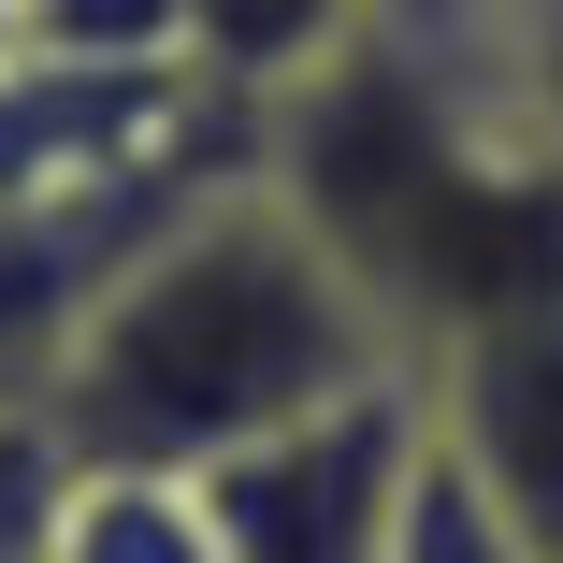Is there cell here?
I'll use <instances>...</instances> for the list:
<instances>
[{
    "mask_svg": "<svg viewBox=\"0 0 563 563\" xmlns=\"http://www.w3.org/2000/svg\"><path fill=\"white\" fill-rule=\"evenodd\" d=\"M376 376H405V347L246 159L101 275L73 362L44 390V433L73 448V477H217L261 433L347 405Z\"/></svg>",
    "mask_w": 563,
    "mask_h": 563,
    "instance_id": "6da1fadb",
    "label": "cell"
},
{
    "mask_svg": "<svg viewBox=\"0 0 563 563\" xmlns=\"http://www.w3.org/2000/svg\"><path fill=\"white\" fill-rule=\"evenodd\" d=\"M261 174L347 261L405 376L520 303H563V174L506 131V101L448 44L390 15L347 73H318L289 117H261Z\"/></svg>",
    "mask_w": 563,
    "mask_h": 563,
    "instance_id": "7a4b0ae2",
    "label": "cell"
},
{
    "mask_svg": "<svg viewBox=\"0 0 563 563\" xmlns=\"http://www.w3.org/2000/svg\"><path fill=\"white\" fill-rule=\"evenodd\" d=\"M419 376H376L347 405H318L289 433H261L246 463L188 477L217 520V563H390V520L419 492Z\"/></svg>",
    "mask_w": 563,
    "mask_h": 563,
    "instance_id": "3957f363",
    "label": "cell"
},
{
    "mask_svg": "<svg viewBox=\"0 0 563 563\" xmlns=\"http://www.w3.org/2000/svg\"><path fill=\"white\" fill-rule=\"evenodd\" d=\"M419 419H433V463L534 563H563V303H520V318L463 332V347H433Z\"/></svg>",
    "mask_w": 563,
    "mask_h": 563,
    "instance_id": "277c9868",
    "label": "cell"
},
{
    "mask_svg": "<svg viewBox=\"0 0 563 563\" xmlns=\"http://www.w3.org/2000/svg\"><path fill=\"white\" fill-rule=\"evenodd\" d=\"M145 232H159V217H0V405L44 419V390L73 362L101 275H117Z\"/></svg>",
    "mask_w": 563,
    "mask_h": 563,
    "instance_id": "5b68a950",
    "label": "cell"
},
{
    "mask_svg": "<svg viewBox=\"0 0 563 563\" xmlns=\"http://www.w3.org/2000/svg\"><path fill=\"white\" fill-rule=\"evenodd\" d=\"M376 44V0H174V58L232 117H289L318 73H347Z\"/></svg>",
    "mask_w": 563,
    "mask_h": 563,
    "instance_id": "8992f818",
    "label": "cell"
},
{
    "mask_svg": "<svg viewBox=\"0 0 563 563\" xmlns=\"http://www.w3.org/2000/svg\"><path fill=\"white\" fill-rule=\"evenodd\" d=\"M448 58H463V73L506 101V131L563 174V0H492L477 30H448Z\"/></svg>",
    "mask_w": 563,
    "mask_h": 563,
    "instance_id": "52a82bcc",
    "label": "cell"
},
{
    "mask_svg": "<svg viewBox=\"0 0 563 563\" xmlns=\"http://www.w3.org/2000/svg\"><path fill=\"white\" fill-rule=\"evenodd\" d=\"M58 563H217V520L188 477H73Z\"/></svg>",
    "mask_w": 563,
    "mask_h": 563,
    "instance_id": "ba28073f",
    "label": "cell"
},
{
    "mask_svg": "<svg viewBox=\"0 0 563 563\" xmlns=\"http://www.w3.org/2000/svg\"><path fill=\"white\" fill-rule=\"evenodd\" d=\"M58 520H73V448L0 405V563H58Z\"/></svg>",
    "mask_w": 563,
    "mask_h": 563,
    "instance_id": "9c48e42d",
    "label": "cell"
},
{
    "mask_svg": "<svg viewBox=\"0 0 563 563\" xmlns=\"http://www.w3.org/2000/svg\"><path fill=\"white\" fill-rule=\"evenodd\" d=\"M419 433H433V419H419ZM390 563H534V549H520V534L419 448V492H405V520H390Z\"/></svg>",
    "mask_w": 563,
    "mask_h": 563,
    "instance_id": "30bf717a",
    "label": "cell"
},
{
    "mask_svg": "<svg viewBox=\"0 0 563 563\" xmlns=\"http://www.w3.org/2000/svg\"><path fill=\"white\" fill-rule=\"evenodd\" d=\"M376 15H390V30H419V44H448V30H477L492 0H376Z\"/></svg>",
    "mask_w": 563,
    "mask_h": 563,
    "instance_id": "8fae6325",
    "label": "cell"
},
{
    "mask_svg": "<svg viewBox=\"0 0 563 563\" xmlns=\"http://www.w3.org/2000/svg\"><path fill=\"white\" fill-rule=\"evenodd\" d=\"M0 15H30V0H0Z\"/></svg>",
    "mask_w": 563,
    "mask_h": 563,
    "instance_id": "7c38bea8",
    "label": "cell"
},
{
    "mask_svg": "<svg viewBox=\"0 0 563 563\" xmlns=\"http://www.w3.org/2000/svg\"><path fill=\"white\" fill-rule=\"evenodd\" d=\"M0 30H15V15H0Z\"/></svg>",
    "mask_w": 563,
    "mask_h": 563,
    "instance_id": "4fadbf2b",
    "label": "cell"
}]
</instances>
